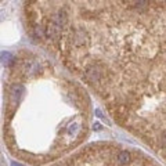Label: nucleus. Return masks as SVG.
Masks as SVG:
<instances>
[{"label": "nucleus", "instance_id": "3", "mask_svg": "<svg viewBox=\"0 0 166 166\" xmlns=\"http://www.w3.org/2000/svg\"><path fill=\"white\" fill-rule=\"evenodd\" d=\"M0 61L3 62L4 65H10L11 62L14 61V55L11 54V53H8V51H3L2 54H0Z\"/></svg>", "mask_w": 166, "mask_h": 166}, {"label": "nucleus", "instance_id": "1", "mask_svg": "<svg viewBox=\"0 0 166 166\" xmlns=\"http://www.w3.org/2000/svg\"><path fill=\"white\" fill-rule=\"evenodd\" d=\"M103 101L115 122L166 161V42Z\"/></svg>", "mask_w": 166, "mask_h": 166}, {"label": "nucleus", "instance_id": "4", "mask_svg": "<svg viewBox=\"0 0 166 166\" xmlns=\"http://www.w3.org/2000/svg\"><path fill=\"white\" fill-rule=\"evenodd\" d=\"M11 166H24V165H21L20 162H15V161H13V162H11Z\"/></svg>", "mask_w": 166, "mask_h": 166}, {"label": "nucleus", "instance_id": "2", "mask_svg": "<svg viewBox=\"0 0 166 166\" xmlns=\"http://www.w3.org/2000/svg\"><path fill=\"white\" fill-rule=\"evenodd\" d=\"M54 166H159L150 156L114 143H94Z\"/></svg>", "mask_w": 166, "mask_h": 166}]
</instances>
